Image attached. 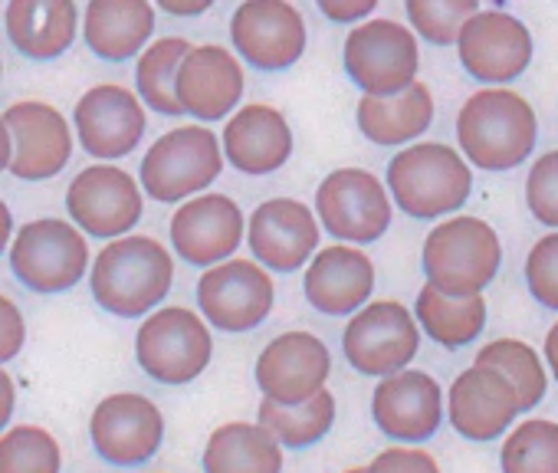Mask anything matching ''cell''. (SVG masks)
Here are the masks:
<instances>
[{"label": "cell", "instance_id": "ab89813d", "mask_svg": "<svg viewBox=\"0 0 558 473\" xmlns=\"http://www.w3.org/2000/svg\"><path fill=\"white\" fill-rule=\"evenodd\" d=\"M27 342V326L24 316L17 310V303L11 296L0 300V362H14V355L24 349Z\"/></svg>", "mask_w": 558, "mask_h": 473}, {"label": "cell", "instance_id": "f35d334b", "mask_svg": "<svg viewBox=\"0 0 558 473\" xmlns=\"http://www.w3.org/2000/svg\"><path fill=\"white\" fill-rule=\"evenodd\" d=\"M365 473H440V466L421 447H388L365 466Z\"/></svg>", "mask_w": 558, "mask_h": 473}, {"label": "cell", "instance_id": "f1b7e54d", "mask_svg": "<svg viewBox=\"0 0 558 473\" xmlns=\"http://www.w3.org/2000/svg\"><path fill=\"white\" fill-rule=\"evenodd\" d=\"M204 473H283V447L263 424L230 421L210 434Z\"/></svg>", "mask_w": 558, "mask_h": 473}, {"label": "cell", "instance_id": "b9f144b4", "mask_svg": "<svg viewBox=\"0 0 558 473\" xmlns=\"http://www.w3.org/2000/svg\"><path fill=\"white\" fill-rule=\"evenodd\" d=\"M158 11L174 14V17H201L204 11H210V0H204V4H178V0H158Z\"/></svg>", "mask_w": 558, "mask_h": 473}, {"label": "cell", "instance_id": "2e32d148", "mask_svg": "<svg viewBox=\"0 0 558 473\" xmlns=\"http://www.w3.org/2000/svg\"><path fill=\"white\" fill-rule=\"evenodd\" d=\"M243 210L227 194H201L184 201L168 223L174 254L191 267H220L243 244Z\"/></svg>", "mask_w": 558, "mask_h": 473}, {"label": "cell", "instance_id": "277c9868", "mask_svg": "<svg viewBox=\"0 0 558 473\" xmlns=\"http://www.w3.org/2000/svg\"><path fill=\"white\" fill-rule=\"evenodd\" d=\"M388 191L408 217L430 220L460 210L473 191L466 158L444 142H417L401 148L388 165Z\"/></svg>", "mask_w": 558, "mask_h": 473}, {"label": "cell", "instance_id": "e575fe53", "mask_svg": "<svg viewBox=\"0 0 558 473\" xmlns=\"http://www.w3.org/2000/svg\"><path fill=\"white\" fill-rule=\"evenodd\" d=\"M63 453L50 430L17 424L0 437V473H60Z\"/></svg>", "mask_w": 558, "mask_h": 473}, {"label": "cell", "instance_id": "f6af8a7d", "mask_svg": "<svg viewBox=\"0 0 558 473\" xmlns=\"http://www.w3.org/2000/svg\"><path fill=\"white\" fill-rule=\"evenodd\" d=\"M345 473H365V466H352V470H345Z\"/></svg>", "mask_w": 558, "mask_h": 473}, {"label": "cell", "instance_id": "6da1fadb", "mask_svg": "<svg viewBox=\"0 0 558 473\" xmlns=\"http://www.w3.org/2000/svg\"><path fill=\"white\" fill-rule=\"evenodd\" d=\"M174 260L155 237H122L109 241L89 270V290L96 303L119 319H138L158 310L171 293Z\"/></svg>", "mask_w": 558, "mask_h": 473}, {"label": "cell", "instance_id": "3957f363", "mask_svg": "<svg viewBox=\"0 0 558 473\" xmlns=\"http://www.w3.org/2000/svg\"><path fill=\"white\" fill-rule=\"evenodd\" d=\"M424 277L447 296L466 300L483 296V290L496 280L502 267L499 233L470 214H457L440 220L424 241Z\"/></svg>", "mask_w": 558, "mask_h": 473}, {"label": "cell", "instance_id": "30bf717a", "mask_svg": "<svg viewBox=\"0 0 558 473\" xmlns=\"http://www.w3.org/2000/svg\"><path fill=\"white\" fill-rule=\"evenodd\" d=\"M316 214L339 244H375L391 227V197L372 171L339 168L323 178Z\"/></svg>", "mask_w": 558, "mask_h": 473}, {"label": "cell", "instance_id": "9a60e30c", "mask_svg": "<svg viewBox=\"0 0 558 473\" xmlns=\"http://www.w3.org/2000/svg\"><path fill=\"white\" fill-rule=\"evenodd\" d=\"M276 300L266 267L253 260H227L197 280V306L220 332H250L263 326Z\"/></svg>", "mask_w": 558, "mask_h": 473}, {"label": "cell", "instance_id": "ac0fdd59", "mask_svg": "<svg viewBox=\"0 0 558 473\" xmlns=\"http://www.w3.org/2000/svg\"><path fill=\"white\" fill-rule=\"evenodd\" d=\"M460 66L489 89L515 83L532 63L529 27L506 11H480L460 34L457 44Z\"/></svg>", "mask_w": 558, "mask_h": 473}, {"label": "cell", "instance_id": "7bdbcfd3", "mask_svg": "<svg viewBox=\"0 0 558 473\" xmlns=\"http://www.w3.org/2000/svg\"><path fill=\"white\" fill-rule=\"evenodd\" d=\"M0 388H4V414H0V424H11V414H14V398H17L11 372H0Z\"/></svg>", "mask_w": 558, "mask_h": 473}, {"label": "cell", "instance_id": "e0dca14e", "mask_svg": "<svg viewBox=\"0 0 558 473\" xmlns=\"http://www.w3.org/2000/svg\"><path fill=\"white\" fill-rule=\"evenodd\" d=\"M332 372L329 345L313 332L276 336L256 359V385L266 401L276 404H306L326 391Z\"/></svg>", "mask_w": 558, "mask_h": 473}, {"label": "cell", "instance_id": "836d02e7", "mask_svg": "<svg viewBox=\"0 0 558 473\" xmlns=\"http://www.w3.org/2000/svg\"><path fill=\"white\" fill-rule=\"evenodd\" d=\"M502 473H558V424L548 417L519 421L499 450Z\"/></svg>", "mask_w": 558, "mask_h": 473}, {"label": "cell", "instance_id": "4fadbf2b", "mask_svg": "<svg viewBox=\"0 0 558 473\" xmlns=\"http://www.w3.org/2000/svg\"><path fill=\"white\" fill-rule=\"evenodd\" d=\"M230 40L250 66L283 73L306 53V21L287 0H246L230 17Z\"/></svg>", "mask_w": 558, "mask_h": 473}, {"label": "cell", "instance_id": "4dcf8cb0", "mask_svg": "<svg viewBox=\"0 0 558 473\" xmlns=\"http://www.w3.org/2000/svg\"><path fill=\"white\" fill-rule=\"evenodd\" d=\"M191 53L194 47L184 37H161L138 57L135 86L142 102L158 116H184V106L178 99V76Z\"/></svg>", "mask_w": 558, "mask_h": 473}, {"label": "cell", "instance_id": "cb8c5ba5", "mask_svg": "<svg viewBox=\"0 0 558 473\" xmlns=\"http://www.w3.org/2000/svg\"><path fill=\"white\" fill-rule=\"evenodd\" d=\"M220 145L240 174H272L293 155V132L279 109L253 102L227 119Z\"/></svg>", "mask_w": 558, "mask_h": 473}, {"label": "cell", "instance_id": "5b68a950", "mask_svg": "<svg viewBox=\"0 0 558 473\" xmlns=\"http://www.w3.org/2000/svg\"><path fill=\"white\" fill-rule=\"evenodd\" d=\"M342 66L362 96L388 99L417 83L421 50L417 34L391 17H375L349 31Z\"/></svg>", "mask_w": 558, "mask_h": 473}, {"label": "cell", "instance_id": "ba28073f", "mask_svg": "<svg viewBox=\"0 0 558 473\" xmlns=\"http://www.w3.org/2000/svg\"><path fill=\"white\" fill-rule=\"evenodd\" d=\"M135 359L151 381L178 388L204 375L214 359V339L197 313L165 306L138 326Z\"/></svg>", "mask_w": 558, "mask_h": 473}, {"label": "cell", "instance_id": "1f68e13d", "mask_svg": "<svg viewBox=\"0 0 558 473\" xmlns=\"http://www.w3.org/2000/svg\"><path fill=\"white\" fill-rule=\"evenodd\" d=\"M259 424L279 440V447L290 450H306L319 444L332 424H336V395L326 388L306 404H276V401H259Z\"/></svg>", "mask_w": 558, "mask_h": 473}, {"label": "cell", "instance_id": "f546056e", "mask_svg": "<svg viewBox=\"0 0 558 473\" xmlns=\"http://www.w3.org/2000/svg\"><path fill=\"white\" fill-rule=\"evenodd\" d=\"M414 316L430 342H437L440 349H463L473 339H480V332L486 326V300L483 296L457 300V296H447L437 287L424 283L417 293Z\"/></svg>", "mask_w": 558, "mask_h": 473}, {"label": "cell", "instance_id": "ffe728a7", "mask_svg": "<svg viewBox=\"0 0 558 473\" xmlns=\"http://www.w3.org/2000/svg\"><path fill=\"white\" fill-rule=\"evenodd\" d=\"M73 122L83 151L102 158L106 165L132 155V148L142 142L148 125L142 99L119 83H102L83 93L73 109Z\"/></svg>", "mask_w": 558, "mask_h": 473}, {"label": "cell", "instance_id": "484cf974", "mask_svg": "<svg viewBox=\"0 0 558 473\" xmlns=\"http://www.w3.org/2000/svg\"><path fill=\"white\" fill-rule=\"evenodd\" d=\"M4 31L11 47L27 60L63 57L80 31V8L73 0H11L4 8Z\"/></svg>", "mask_w": 558, "mask_h": 473}, {"label": "cell", "instance_id": "52a82bcc", "mask_svg": "<svg viewBox=\"0 0 558 473\" xmlns=\"http://www.w3.org/2000/svg\"><path fill=\"white\" fill-rule=\"evenodd\" d=\"M8 260L31 293H66L89 270V244L76 223L40 217L17 230Z\"/></svg>", "mask_w": 558, "mask_h": 473}, {"label": "cell", "instance_id": "8992f818", "mask_svg": "<svg viewBox=\"0 0 558 473\" xmlns=\"http://www.w3.org/2000/svg\"><path fill=\"white\" fill-rule=\"evenodd\" d=\"M223 145L204 125H181L165 132L142 158L138 184L158 204H178L191 194L201 197L223 171Z\"/></svg>", "mask_w": 558, "mask_h": 473}, {"label": "cell", "instance_id": "83f0119b", "mask_svg": "<svg viewBox=\"0 0 558 473\" xmlns=\"http://www.w3.org/2000/svg\"><path fill=\"white\" fill-rule=\"evenodd\" d=\"M355 119H359V129H362V135L368 142H375L381 148L404 145V142H414L421 132L430 129V122H434V96L417 80L411 89H404L398 96H388V99L362 96Z\"/></svg>", "mask_w": 558, "mask_h": 473}, {"label": "cell", "instance_id": "ee69618b", "mask_svg": "<svg viewBox=\"0 0 558 473\" xmlns=\"http://www.w3.org/2000/svg\"><path fill=\"white\" fill-rule=\"evenodd\" d=\"M545 362H548V368H551V378L558 381V323L548 329V336H545Z\"/></svg>", "mask_w": 558, "mask_h": 473}, {"label": "cell", "instance_id": "74e56055", "mask_svg": "<svg viewBox=\"0 0 558 473\" xmlns=\"http://www.w3.org/2000/svg\"><path fill=\"white\" fill-rule=\"evenodd\" d=\"M525 204L538 223L558 230V148L532 161L525 178Z\"/></svg>", "mask_w": 558, "mask_h": 473}, {"label": "cell", "instance_id": "8fae6325", "mask_svg": "<svg viewBox=\"0 0 558 473\" xmlns=\"http://www.w3.org/2000/svg\"><path fill=\"white\" fill-rule=\"evenodd\" d=\"M4 168L21 181H50L73 158V132L60 109L47 102H14L4 109Z\"/></svg>", "mask_w": 558, "mask_h": 473}, {"label": "cell", "instance_id": "5bb4252c", "mask_svg": "<svg viewBox=\"0 0 558 473\" xmlns=\"http://www.w3.org/2000/svg\"><path fill=\"white\" fill-rule=\"evenodd\" d=\"M89 440L106 463L142 466L165 440V417L151 398L119 391L96 404L89 417Z\"/></svg>", "mask_w": 558, "mask_h": 473}, {"label": "cell", "instance_id": "d4e9b609", "mask_svg": "<svg viewBox=\"0 0 558 473\" xmlns=\"http://www.w3.org/2000/svg\"><path fill=\"white\" fill-rule=\"evenodd\" d=\"M243 66L240 60L223 47H194V53L184 60L178 76V99L184 112H191L201 122H214L230 116L243 99Z\"/></svg>", "mask_w": 558, "mask_h": 473}, {"label": "cell", "instance_id": "d6a6232c", "mask_svg": "<svg viewBox=\"0 0 558 473\" xmlns=\"http://www.w3.org/2000/svg\"><path fill=\"white\" fill-rule=\"evenodd\" d=\"M476 365L496 368L499 375H506L519 395L522 411H532L548 391V372H545L538 352L519 339H496V342L483 345L476 352Z\"/></svg>", "mask_w": 558, "mask_h": 473}, {"label": "cell", "instance_id": "60d3db41", "mask_svg": "<svg viewBox=\"0 0 558 473\" xmlns=\"http://www.w3.org/2000/svg\"><path fill=\"white\" fill-rule=\"evenodd\" d=\"M332 24H365L375 8H378V0H319L316 4Z\"/></svg>", "mask_w": 558, "mask_h": 473}, {"label": "cell", "instance_id": "603a6c76", "mask_svg": "<svg viewBox=\"0 0 558 473\" xmlns=\"http://www.w3.org/2000/svg\"><path fill=\"white\" fill-rule=\"evenodd\" d=\"M306 300L323 316H355L375 290V264L349 244H332L313 257L303 277Z\"/></svg>", "mask_w": 558, "mask_h": 473}, {"label": "cell", "instance_id": "7c38bea8", "mask_svg": "<svg viewBox=\"0 0 558 473\" xmlns=\"http://www.w3.org/2000/svg\"><path fill=\"white\" fill-rule=\"evenodd\" d=\"M66 210L89 237H122L142 220V184L119 165H89L66 187Z\"/></svg>", "mask_w": 558, "mask_h": 473}, {"label": "cell", "instance_id": "8d00e7d4", "mask_svg": "<svg viewBox=\"0 0 558 473\" xmlns=\"http://www.w3.org/2000/svg\"><path fill=\"white\" fill-rule=\"evenodd\" d=\"M525 287L532 300L558 313V230H551L525 257Z\"/></svg>", "mask_w": 558, "mask_h": 473}, {"label": "cell", "instance_id": "d6986e66", "mask_svg": "<svg viewBox=\"0 0 558 473\" xmlns=\"http://www.w3.org/2000/svg\"><path fill=\"white\" fill-rule=\"evenodd\" d=\"M246 244L259 267L293 274L319 254V220L303 201L269 197L250 214Z\"/></svg>", "mask_w": 558, "mask_h": 473}, {"label": "cell", "instance_id": "44dd1931", "mask_svg": "<svg viewBox=\"0 0 558 473\" xmlns=\"http://www.w3.org/2000/svg\"><path fill=\"white\" fill-rule=\"evenodd\" d=\"M378 430L398 444H424L444 424V388L427 372H398L378 381L372 395Z\"/></svg>", "mask_w": 558, "mask_h": 473}, {"label": "cell", "instance_id": "7a4b0ae2", "mask_svg": "<svg viewBox=\"0 0 558 473\" xmlns=\"http://www.w3.org/2000/svg\"><path fill=\"white\" fill-rule=\"evenodd\" d=\"M535 138V109L512 89H480L457 112V142L473 168L512 171L532 155Z\"/></svg>", "mask_w": 558, "mask_h": 473}, {"label": "cell", "instance_id": "7402d4cb", "mask_svg": "<svg viewBox=\"0 0 558 473\" xmlns=\"http://www.w3.org/2000/svg\"><path fill=\"white\" fill-rule=\"evenodd\" d=\"M522 414L519 395L506 375L496 368L473 365L460 372L447 391V417L450 427L476 444L496 440L515 417Z\"/></svg>", "mask_w": 558, "mask_h": 473}, {"label": "cell", "instance_id": "d590c367", "mask_svg": "<svg viewBox=\"0 0 558 473\" xmlns=\"http://www.w3.org/2000/svg\"><path fill=\"white\" fill-rule=\"evenodd\" d=\"M480 0H408L404 14L414 34L434 47L460 44L463 27L480 14Z\"/></svg>", "mask_w": 558, "mask_h": 473}, {"label": "cell", "instance_id": "9c48e42d", "mask_svg": "<svg viewBox=\"0 0 558 473\" xmlns=\"http://www.w3.org/2000/svg\"><path fill=\"white\" fill-rule=\"evenodd\" d=\"M417 349H421L417 316H411L408 306L395 300L368 303L362 313L349 319L342 336V352L349 365L359 375H375V378L408 372Z\"/></svg>", "mask_w": 558, "mask_h": 473}, {"label": "cell", "instance_id": "4316f807", "mask_svg": "<svg viewBox=\"0 0 558 473\" xmlns=\"http://www.w3.org/2000/svg\"><path fill=\"white\" fill-rule=\"evenodd\" d=\"M155 34V4L148 0H89L83 11V40L106 63L142 57Z\"/></svg>", "mask_w": 558, "mask_h": 473}]
</instances>
